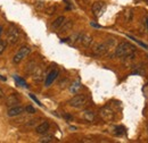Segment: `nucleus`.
<instances>
[{
	"instance_id": "nucleus-1",
	"label": "nucleus",
	"mask_w": 148,
	"mask_h": 143,
	"mask_svg": "<svg viewBox=\"0 0 148 143\" xmlns=\"http://www.w3.org/2000/svg\"><path fill=\"white\" fill-rule=\"evenodd\" d=\"M136 50H137V48L129 42H121L115 48V56L119 58H125L128 56L134 54Z\"/></svg>"
},
{
	"instance_id": "nucleus-2",
	"label": "nucleus",
	"mask_w": 148,
	"mask_h": 143,
	"mask_svg": "<svg viewBox=\"0 0 148 143\" xmlns=\"http://www.w3.org/2000/svg\"><path fill=\"white\" fill-rule=\"evenodd\" d=\"M113 41H107V42H100V43H96L92 48V54L93 56H104L110 51V48H111V44Z\"/></svg>"
},
{
	"instance_id": "nucleus-3",
	"label": "nucleus",
	"mask_w": 148,
	"mask_h": 143,
	"mask_svg": "<svg viewBox=\"0 0 148 143\" xmlns=\"http://www.w3.org/2000/svg\"><path fill=\"white\" fill-rule=\"evenodd\" d=\"M70 106L76 109H81V108L86 107L88 104V98L84 94H76L69 101Z\"/></svg>"
},
{
	"instance_id": "nucleus-4",
	"label": "nucleus",
	"mask_w": 148,
	"mask_h": 143,
	"mask_svg": "<svg viewBox=\"0 0 148 143\" xmlns=\"http://www.w3.org/2000/svg\"><path fill=\"white\" fill-rule=\"evenodd\" d=\"M99 116L104 122L110 123V122H113L114 118H115V111H114V109L111 106H105V107H103L100 109Z\"/></svg>"
},
{
	"instance_id": "nucleus-5",
	"label": "nucleus",
	"mask_w": 148,
	"mask_h": 143,
	"mask_svg": "<svg viewBox=\"0 0 148 143\" xmlns=\"http://www.w3.org/2000/svg\"><path fill=\"white\" fill-rule=\"evenodd\" d=\"M30 52H31V48L27 47V46H23L18 51L16 52V54L14 56V58H13V63L16 64V65L19 64L24 58H26V57L30 54Z\"/></svg>"
},
{
	"instance_id": "nucleus-6",
	"label": "nucleus",
	"mask_w": 148,
	"mask_h": 143,
	"mask_svg": "<svg viewBox=\"0 0 148 143\" xmlns=\"http://www.w3.org/2000/svg\"><path fill=\"white\" fill-rule=\"evenodd\" d=\"M18 40H19V31L16 27H14L13 25H10L9 29H8V32H7V40H6L7 43L15 44V43H17Z\"/></svg>"
},
{
	"instance_id": "nucleus-7",
	"label": "nucleus",
	"mask_w": 148,
	"mask_h": 143,
	"mask_svg": "<svg viewBox=\"0 0 148 143\" xmlns=\"http://www.w3.org/2000/svg\"><path fill=\"white\" fill-rule=\"evenodd\" d=\"M92 36L89 33H84V32H79V36H77V42L76 44H81L84 48H88L91 46L92 43Z\"/></svg>"
},
{
	"instance_id": "nucleus-8",
	"label": "nucleus",
	"mask_w": 148,
	"mask_h": 143,
	"mask_svg": "<svg viewBox=\"0 0 148 143\" xmlns=\"http://www.w3.org/2000/svg\"><path fill=\"white\" fill-rule=\"evenodd\" d=\"M92 13L96 17H100L106 10V3L103 1H96L92 5Z\"/></svg>"
},
{
	"instance_id": "nucleus-9",
	"label": "nucleus",
	"mask_w": 148,
	"mask_h": 143,
	"mask_svg": "<svg viewBox=\"0 0 148 143\" xmlns=\"http://www.w3.org/2000/svg\"><path fill=\"white\" fill-rule=\"evenodd\" d=\"M24 111H25V108L22 107V106H18V105H16V106L9 107L7 115H8L9 117H18V116H21Z\"/></svg>"
},
{
	"instance_id": "nucleus-10",
	"label": "nucleus",
	"mask_w": 148,
	"mask_h": 143,
	"mask_svg": "<svg viewBox=\"0 0 148 143\" xmlns=\"http://www.w3.org/2000/svg\"><path fill=\"white\" fill-rule=\"evenodd\" d=\"M17 104H19V97L17 93H12L6 98V106L7 107H13L16 106Z\"/></svg>"
},
{
	"instance_id": "nucleus-11",
	"label": "nucleus",
	"mask_w": 148,
	"mask_h": 143,
	"mask_svg": "<svg viewBox=\"0 0 148 143\" xmlns=\"http://www.w3.org/2000/svg\"><path fill=\"white\" fill-rule=\"evenodd\" d=\"M58 74H59L58 69H53V71H50V73H49V74L47 75V77H46V82H45L46 86H50V85L53 84V82L57 78Z\"/></svg>"
},
{
	"instance_id": "nucleus-12",
	"label": "nucleus",
	"mask_w": 148,
	"mask_h": 143,
	"mask_svg": "<svg viewBox=\"0 0 148 143\" xmlns=\"http://www.w3.org/2000/svg\"><path fill=\"white\" fill-rule=\"evenodd\" d=\"M49 123L48 122H43V123H41L40 125H38L36 127V132H37L38 134H46L48 131H49Z\"/></svg>"
},
{
	"instance_id": "nucleus-13",
	"label": "nucleus",
	"mask_w": 148,
	"mask_h": 143,
	"mask_svg": "<svg viewBox=\"0 0 148 143\" xmlns=\"http://www.w3.org/2000/svg\"><path fill=\"white\" fill-rule=\"evenodd\" d=\"M42 75H43V71H42V68H41L40 66L36 67V68L32 71V77H33V80H34L36 82H40V81H41Z\"/></svg>"
},
{
	"instance_id": "nucleus-14",
	"label": "nucleus",
	"mask_w": 148,
	"mask_h": 143,
	"mask_svg": "<svg viewBox=\"0 0 148 143\" xmlns=\"http://www.w3.org/2000/svg\"><path fill=\"white\" fill-rule=\"evenodd\" d=\"M82 118L87 122H93L95 121V112L91 110H84L82 112Z\"/></svg>"
},
{
	"instance_id": "nucleus-15",
	"label": "nucleus",
	"mask_w": 148,
	"mask_h": 143,
	"mask_svg": "<svg viewBox=\"0 0 148 143\" xmlns=\"http://www.w3.org/2000/svg\"><path fill=\"white\" fill-rule=\"evenodd\" d=\"M73 26V22L72 20H67V22H64V24L58 29L60 30V33H66L67 31H70Z\"/></svg>"
},
{
	"instance_id": "nucleus-16",
	"label": "nucleus",
	"mask_w": 148,
	"mask_h": 143,
	"mask_svg": "<svg viewBox=\"0 0 148 143\" xmlns=\"http://www.w3.org/2000/svg\"><path fill=\"white\" fill-rule=\"evenodd\" d=\"M64 22H65V17H64V16H59V17H57L55 20L53 22L51 27L55 29V30H58V29L64 24Z\"/></svg>"
},
{
	"instance_id": "nucleus-17",
	"label": "nucleus",
	"mask_w": 148,
	"mask_h": 143,
	"mask_svg": "<svg viewBox=\"0 0 148 143\" xmlns=\"http://www.w3.org/2000/svg\"><path fill=\"white\" fill-rule=\"evenodd\" d=\"M80 89H81V83H80V81H75V82L72 83V85L70 86V91H71L72 93H77Z\"/></svg>"
},
{
	"instance_id": "nucleus-18",
	"label": "nucleus",
	"mask_w": 148,
	"mask_h": 143,
	"mask_svg": "<svg viewBox=\"0 0 148 143\" xmlns=\"http://www.w3.org/2000/svg\"><path fill=\"white\" fill-rule=\"evenodd\" d=\"M14 80H15V82L17 83V85H19V86H23V88H27V84H26V82L22 78V77H19V76H17V75H15L14 76Z\"/></svg>"
},
{
	"instance_id": "nucleus-19",
	"label": "nucleus",
	"mask_w": 148,
	"mask_h": 143,
	"mask_svg": "<svg viewBox=\"0 0 148 143\" xmlns=\"http://www.w3.org/2000/svg\"><path fill=\"white\" fill-rule=\"evenodd\" d=\"M54 141H55V139L53 136H43V138H41L39 140L40 143H50V142H54Z\"/></svg>"
},
{
	"instance_id": "nucleus-20",
	"label": "nucleus",
	"mask_w": 148,
	"mask_h": 143,
	"mask_svg": "<svg viewBox=\"0 0 148 143\" xmlns=\"http://www.w3.org/2000/svg\"><path fill=\"white\" fill-rule=\"evenodd\" d=\"M6 48H7V41L0 39V54H2L3 52H5Z\"/></svg>"
},
{
	"instance_id": "nucleus-21",
	"label": "nucleus",
	"mask_w": 148,
	"mask_h": 143,
	"mask_svg": "<svg viewBox=\"0 0 148 143\" xmlns=\"http://www.w3.org/2000/svg\"><path fill=\"white\" fill-rule=\"evenodd\" d=\"M115 129H116L115 135H122V134H124V133H125V129H124V127H123V126H116V127H115Z\"/></svg>"
},
{
	"instance_id": "nucleus-22",
	"label": "nucleus",
	"mask_w": 148,
	"mask_h": 143,
	"mask_svg": "<svg viewBox=\"0 0 148 143\" xmlns=\"http://www.w3.org/2000/svg\"><path fill=\"white\" fill-rule=\"evenodd\" d=\"M25 111L27 114H36V108L32 107V106H26L25 107Z\"/></svg>"
},
{
	"instance_id": "nucleus-23",
	"label": "nucleus",
	"mask_w": 148,
	"mask_h": 143,
	"mask_svg": "<svg viewBox=\"0 0 148 143\" xmlns=\"http://www.w3.org/2000/svg\"><path fill=\"white\" fill-rule=\"evenodd\" d=\"M30 98H31V99H32V100H33L36 104H38L39 106H41V107H42V104H41V102L38 100V98L36 97V95H34V94H32V93H31V94H30Z\"/></svg>"
},
{
	"instance_id": "nucleus-24",
	"label": "nucleus",
	"mask_w": 148,
	"mask_h": 143,
	"mask_svg": "<svg viewBox=\"0 0 148 143\" xmlns=\"http://www.w3.org/2000/svg\"><path fill=\"white\" fill-rule=\"evenodd\" d=\"M3 97H5L3 91H2V90H1V88H0V100H1V99H3Z\"/></svg>"
},
{
	"instance_id": "nucleus-25",
	"label": "nucleus",
	"mask_w": 148,
	"mask_h": 143,
	"mask_svg": "<svg viewBox=\"0 0 148 143\" xmlns=\"http://www.w3.org/2000/svg\"><path fill=\"white\" fill-rule=\"evenodd\" d=\"M91 25H92V26H96V27H100V25H98V24H95V23H91Z\"/></svg>"
},
{
	"instance_id": "nucleus-26",
	"label": "nucleus",
	"mask_w": 148,
	"mask_h": 143,
	"mask_svg": "<svg viewBox=\"0 0 148 143\" xmlns=\"http://www.w3.org/2000/svg\"><path fill=\"white\" fill-rule=\"evenodd\" d=\"M0 80H2V81H6V77H3V76H1V75H0Z\"/></svg>"
},
{
	"instance_id": "nucleus-27",
	"label": "nucleus",
	"mask_w": 148,
	"mask_h": 143,
	"mask_svg": "<svg viewBox=\"0 0 148 143\" xmlns=\"http://www.w3.org/2000/svg\"><path fill=\"white\" fill-rule=\"evenodd\" d=\"M146 26H147V29H148V17H147V19H146Z\"/></svg>"
},
{
	"instance_id": "nucleus-28",
	"label": "nucleus",
	"mask_w": 148,
	"mask_h": 143,
	"mask_svg": "<svg viewBox=\"0 0 148 143\" xmlns=\"http://www.w3.org/2000/svg\"><path fill=\"white\" fill-rule=\"evenodd\" d=\"M1 32H2V26H0V35H1Z\"/></svg>"
},
{
	"instance_id": "nucleus-29",
	"label": "nucleus",
	"mask_w": 148,
	"mask_h": 143,
	"mask_svg": "<svg viewBox=\"0 0 148 143\" xmlns=\"http://www.w3.org/2000/svg\"><path fill=\"white\" fill-rule=\"evenodd\" d=\"M147 129H148V125H147Z\"/></svg>"
}]
</instances>
